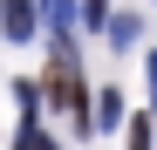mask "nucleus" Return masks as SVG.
<instances>
[{
  "label": "nucleus",
  "mask_w": 157,
  "mask_h": 150,
  "mask_svg": "<svg viewBox=\"0 0 157 150\" xmlns=\"http://www.w3.org/2000/svg\"><path fill=\"white\" fill-rule=\"evenodd\" d=\"M68 14H75V0H41V14H34V21H48L55 34H68Z\"/></svg>",
  "instance_id": "obj_4"
},
{
  "label": "nucleus",
  "mask_w": 157,
  "mask_h": 150,
  "mask_svg": "<svg viewBox=\"0 0 157 150\" xmlns=\"http://www.w3.org/2000/svg\"><path fill=\"white\" fill-rule=\"evenodd\" d=\"M102 28H109V41H116V48H137V41H144V21H137V14H109Z\"/></svg>",
  "instance_id": "obj_3"
},
{
  "label": "nucleus",
  "mask_w": 157,
  "mask_h": 150,
  "mask_svg": "<svg viewBox=\"0 0 157 150\" xmlns=\"http://www.w3.org/2000/svg\"><path fill=\"white\" fill-rule=\"evenodd\" d=\"M116 123H123V96H116V89H102L96 103H89V137H109Z\"/></svg>",
  "instance_id": "obj_1"
},
{
  "label": "nucleus",
  "mask_w": 157,
  "mask_h": 150,
  "mask_svg": "<svg viewBox=\"0 0 157 150\" xmlns=\"http://www.w3.org/2000/svg\"><path fill=\"white\" fill-rule=\"evenodd\" d=\"M14 150H55V137H48V130H21V143Z\"/></svg>",
  "instance_id": "obj_5"
},
{
  "label": "nucleus",
  "mask_w": 157,
  "mask_h": 150,
  "mask_svg": "<svg viewBox=\"0 0 157 150\" xmlns=\"http://www.w3.org/2000/svg\"><path fill=\"white\" fill-rule=\"evenodd\" d=\"M144 75H150V96H157V55H150V68H144Z\"/></svg>",
  "instance_id": "obj_8"
},
{
  "label": "nucleus",
  "mask_w": 157,
  "mask_h": 150,
  "mask_svg": "<svg viewBox=\"0 0 157 150\" xmlns=\"http://www.w3.org/2000/svg\"><path fill=\"white\" fill-rule=\"evenodd\" d=\"M0 34H7V41H28L34 34V7H28V0H7V7H0Z\"/></svg>",
  "instance_id": "obj_2"
},
{
  "label": "nucleus",
  "mask_w": 157,
  "mask_h": 150,
  "mask_svg": "<svg viewBox=\"0 0 157 150\" xmlns=\"http://www.w3.org/2000/svg\"><path fill=\"white\" fill-rule=\"evenodd\" d=\"M130 150H157L150 143V123H130Z\"/></svg>",
  "instance_id": "obj_6"
},
{
  "label": "nucleus",
  "mask_w": 157,
  "mask_h": 150,
  "mask_svg": "<svg viewBox=\"0 0 157 150\" xmlns=\"http://www.w3.org/2000/svg\"><path fill=\"white\" fill-rule=\"evenodd\" d=\"M82 14L89 21H109V0H82Z\"/></svg>",
  "instance_id": "obj_7"
}]
</instances>
